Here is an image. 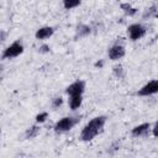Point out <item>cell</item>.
Masks as SVG:
<instances>
[{
  "instance_id": "1",
  "label": "cell",
  "mask_w": 158,
  "mask_h": 158,
  "mask_svg": "<svg viewBox=\"0 0 158 158\" xmlns=\"http://www.w3.org/2000/svg\"><path fill=\"white\" fill-rule=\"evenodd\" d=\"M105 122H106V117L105 116H96L93 120H90L84 126V128L81 130V132H80V139L84 141V142L91 141L95 136H98L101 132V130L105 126Z\"/></svg>"
},
{
  "instance_id": "2",
  "label": "cell",
  "mask_w": 158,
  "mask_h": 158,
  "mask_svg": "<svg viewBox=\"0 0 158 158\" xmlns=\"http://www.w3.org/2000/svg\"><path fill=\"white\" fill-rule=\"evenodd\" d=\"M79 121H80V117H79V116H77V117H72V116L63 117V118H60V120L54 125V132H56V133L67 132V131L72 130Z\"/></svg>"
},
{
  "instance_id": "3",
  "label": "cell",
  "mask_w": 158,
  "mask_h": 158,
  "mask_svg": "<svg viewBox=\"0 0 158 158\" xmlns=\"http://www.w3.org/2000/svg\"><path fill=\"white\" fill-rule=\"evenodd\" d=\"M23 52V46L20 41H15L12 44H10L6 49H4L2 52V56L1 58L2 59H11V58H15L17 56H20L21 53Z\"/></svg>"
},
{
  "instance_id": "4",
  "label": "cell",
  "mask_w": 158,
  "mask_h": 158,
  "mask_svg": "<svg viewBox=\"0 0 158 158\" xmlns=\"http://www.w3.org/2000/svg\"><path fill=\"white\" fill-rule=\"evenodd\" d=\"M127 32H128L130 40L137 41V40H141L146 35V27L142 26L141 23H132V25L128 26Z\"/></svg>"
},
{
  "instance_id": "5",
  "label": "cell",
  "mask_w": 158,
  "mask_h": 158,
  "mask_svg": "<svg viewBox=\"0 0 158 158\" xmlns=\"http://www.w3.org/2000/svg\"><path fill=\"white\" fill-rule=\"evenodd\" d=\"M157 93H158V80H151L137 91V95L138 96H149V95H153Z\"/></svg>"
},
{
  "instance_id": "6",
  "label": "cell",
  "mask_w": 158,
  "mask_h": 158,
  "mask_svg": "<svg viewBox=\"0 0 158 158\" xmlns=\"http://www.w3.org/2000/svg\"><path fill=\"white\" fill-rule=\"evenodd\" d=\"M84 90H85V81L84 80H75L69 86H67L65 93L69 96H73V95H83Z\"/></svg>"
},
{
  "instance_id": "7",
  "label": "cell",
  "mask_w": 158,
  "mask_h": 158,
  "mask_svg": "<svg viewBox=\"0 0 158 158\" xmlns=\"http://www.w3.org/2000/svg\"><path fill=\"white\" fill-rule=\"evenodd\" d=\"M107 54L111 60H118L125 56V47L121 44H114L112 47L109 48Z\"/></svg>"
},
{
  "instance_id": "8",
  "label": "cell",
  "mask_w": 158,
  "mask_h": 158,
  "mask_svg": "<svg viewBox=\"0 0 158 158\" xmlns=\"http://www.w3.org/2000/svg\"><path fill=\"white\" fill-rule=\"evenodd\" d=\"M149 128H151V125L148 122H144V123H141V125L133 127L131 131V135L133 137H144L148 135Z\"/></svg>"
},
{
  "instance_id": "9",
  "label": "cell",
  "mask_w": 158,
  "mask_h": 158,
  "mask_svg": "<svg viewBox=\"0 0 158 158\" xmlns=\"http://www.w3.org/2000/svg\"><path fill=\"white\" fill-rule=\"evenodd\" d=\"M54 32V28L53 27H49V26H46V27H41L36 31L35 36L37 40H46V38H49Z\"/></svg>"
},
{
  "instance_id": "10",
  "label": "cell",
  "mask_w": 158,
  "mask_h": 158,
  "mask_svg": "<svg viewBox=\"0 0 158 158\" xmlns=\"http://www.w3.org/2000/svg\"><path fill=\"white\" fill-rule=\"evenodd\" d=\"M91 32V28L88 25H79L77 27V32H75V38H81L88 36Z\"/></svg>"
},
{
  "instance_id": "11",
  "label": "cell",
  "mask_w": 158,
  "mask_h": 158,
  "mask_svg": "<svg viewBox=\"0 0 158 158\" xmlns=\"http://www.w3.org/2000/svg\"><path fill=\"white\" fill-rule=\"evenodd\" d=\"M81 102H83V96L81 95H73L69 99V106H70L72 110L79 109L80 105H81Z\"/></svg>"
},
{
  "instance_id": "12",
  "label": "cell",
  "mask_w": 158,
  "mask_h": 158,
  "mask_svg": "<svg viewBox=\"0 0 158 158\" xmlns=\"http://www.w3.org/2000/svg\"><path fill=\"white\" fill-rule=\"evenodd\" d=\"M38 132H40V127H38L37 125H33V126H31L30 128H27V131H26V133H25V137H26L27 139L35 138V137L38 135Z\"/></svg>"
},
{
  "instance_id": "13",
  "label": "cell",
  "mask_w": 158,
  "mask_h": 158,
  "mask_svg": "<svg viewBox=\"0 0 158 158\" xmlns=\"http://www.w3.org/2000/svg\"><path fill=\"white\" fill-rule=\"evenodd\" d=\"M120 7H121V10H123V12H125L126 15H128V16H133V15H136V12H137V9L132 7V6H131L130 4H127V2L121 4Z\"/></svg>"
},
{
  "instance_id": "14",
  "label": "cell",
  "mask_w": 158,
  "mask_h": 158,
  "mask_svg": "<svg viewBox=\"0 0 158 158\" xmlns=\"http://www.w3.org/2000/svg\"><path fill=\"white\" fill-rule=\"evenodd\" d=\"M80 2H81V0H63V6L67 10H70L73 7H77Z\"/></svg>"
},
{
  "instance_id": "15",
  "label": "cell",
  "mask_w": 158,
  "mask_h": 158,
  "mask_svg": "<svg viewBox=\"0 0 158 158\" xmlns=\"http://www.w3.org/2000/svg\"><path fill=\"white\" fill-rule=\"evenodd\" d=\"M114 75L118 79H122L123 78V68L121 65H115L114 67Z\"/></svg>"
},
{
  "instance_id": "16",
  "label": "cell",
  "mask_w": 158,
  "mask_h": 158,
  "mask_svg": "<svg viewBox=\"0 0 158 158\" xmlns=\"http://www.w3.org/2000/svg\"><path fill=\"white\" fill-rule=\"evenodd\" d=\"M62 104H63V99H62L60 96H57V98H54V99L52 100V107H53V109L59 107Z\"/></svg>"
},
{
  "instance_id": "17",
  "label": "cell",
  "mask_w": 158,
  "mask_h": 158,
  "mask_svg": "<svg viewBox=\"0 0 158 158\" xmlns=\"http://www.w3.org/2000/svg\"><path fill=\"white\" fill-rule=\"evenodd\" d=\"M47 117H48V114H47V112H41V114H38V115L36 116V122H37V123H42V122L46 121Z\"/></svg>"
},
{
  "instance_id": "18",
  "label": "cell",
  "mask_w": 158,
  "mask_h": 158,
  "mask_svg": "<svg viewBox=\"0 0 158 158\" xmlns=\"http://www.w3.org/2000/svg\"><path fill=\"white\" fill-rule=\"evenodd\" d=\"M156 7L154 6H152V7H149V9H147V11L143 14V19H147V17H151V16H153V15H156Z\"/></svg>"
},
{
  "instance_id": "19",
  "label": "cell",
  "mask_w": 158,
  "mask_h": 158,
  "mask_svg": "<svg viewBox=\"0 0 158 158\" xmlns=\"http://www.w3.org/2000/svg\"><path fill=\"white\" fill-rule=\"evenodd\" d=\"M49 46L48 44H42V46H40V48H38V52L40 53H48L49 52Z\"/></svg>"
},
{
  "instance_id": "20",
  "label": "cell",
  "mask_w": 158,
  "mask_h": 158,
  "mask_svg": "<svg viewBox=\"0 0 158 158\" xmlns=\"http://www.w3.org/2000/svg\"><path fill=\"white\" fill-rule=\"evenodd\" d=\"M152 133H153V136H154V137H158V121L156 122L154 127L152 128Z\"/></svg>"
},
{
  "instance_id": "21",
  "label": "cell",
  "mask_w": 158,
  "mask_h": 158,
  "mask_svg": "<svg viewBox=\"0 0 158 158\" xmlns=\"http://www.w3.org/2000/svg\"><path fill=\"white\" fill-rule=\"evenodd\" d=\"M5 36H6V35H5V32L2 31V32H1V41H5Z\"/></svg>"
},
{
  "instance_id": "22",
  "label": "cell",
  "mask_w": 158,
  "mask_h": 158,
  "mask_svg": "<svg viewBox=\"0 0 158 158\" xmlns=\"http://www.w3.org/2000/svg\"><path fill=\"white\" fill-rule=\"evenodd\" d=\"M95 67H102V62H96L95 63Z\"/></svg>"
},
{
  "instance_id": "23",
  "label": "cell",
  "mask_w": 158,
  "mask_h": 158,
  "mask_svg": "<svg viewBox=\"0 0 158 158\" xmlns=\"http://www.w3.org/2000/svg\"><path fill=\"white\" fill-rule=\"evenodd\" d=\"M154 40H158V35H157V36H156V38H154Z\"/></svg>"
}]
</instances>
